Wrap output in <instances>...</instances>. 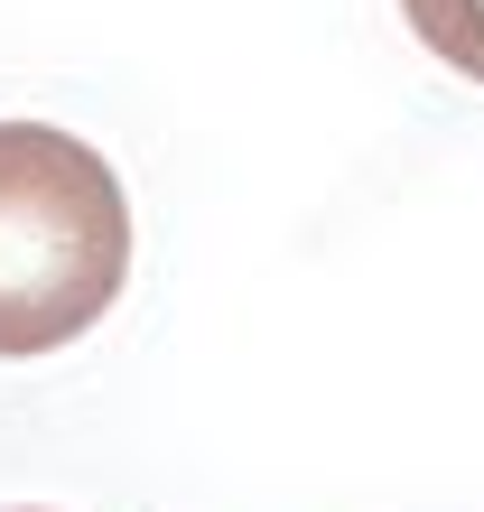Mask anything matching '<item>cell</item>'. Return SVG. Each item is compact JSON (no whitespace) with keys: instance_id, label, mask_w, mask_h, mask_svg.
Here are the masks:
<instances>
[{"instance_id":"1","label":"cell","mask_w":484,"mask_h":512,"mask_svg":"<svg viewBox=\"0 0 484 512\" xmlns=\"http://www.w3.org/2000/svg\"><path fill=\"white\" fill-rule=\"evenodd\" d=\"M131 280V196L94 140L0 122V364L75 345Z\"/></svg>"},{"instance_id":"2","label":"cell","mask_w":484,"mask_h":512,"mask_svg":"<svg viewBox=\"0 0 484 512\" xmlns=\"http://www.w3.org/2000/svg\"><path fill=\"white\" fill-rule=\"evenodd\" d=\"M410 38L438 56V66H457L466 84H484V0H401Z\"/></svg>"},{"instance_id":"3","label":"cell","mask_w":484,"mask_h":512,"mask_svg":"<svg viewBox=\"0 0 484 512\" xmlns=\"http://www.w3.org/2000/svg\"><path fill=\"white\" fill-rule=\"evenodd\" d=\"M10 512H47V503H10Z\"/></svg>"}]
</instances>
